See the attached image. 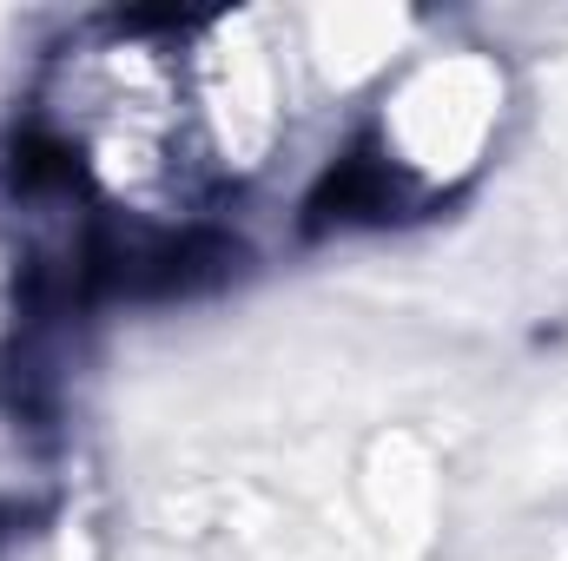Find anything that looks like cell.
Masks as SVG:
<instances>
[{
  "label": "cell",
  "instance_id": "cell-1",
  "mask_svg": "<svg viewBox=\"0 0 568 561\" xmlns=\"http://www.w3.org/2000/svg\"><path fill=\"white\" fill-rule=\"evenodd\" d=\"M33 140L60 192L159 238L185 232L219 178V140L199 93L192 27L93 20L53 47L33 100Z\"/></svg>",
  "mask_w": 568,
  "mask_h": 561
},
{
  "label": "cell",
  "instance_id": "cell-2",
  "mask_svg": "<svg viewBox=\"0 0 568 561\" xmlns=\"http://www.w3.org/2000/svg\"><path fill=\"white\" fill-rule=\"evenodd\" d=\"M33 476H40V469H33V449H27V422H20V410L0 404V509L27 502Z\"/></svg>",
  "mask_w": 568,
  "mask_h": 561
}]
</instances>
